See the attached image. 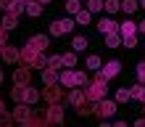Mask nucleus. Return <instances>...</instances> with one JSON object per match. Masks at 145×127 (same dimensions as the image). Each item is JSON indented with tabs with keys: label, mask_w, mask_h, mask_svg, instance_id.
<instances>
[{
	"label": "nucleus",
	"mask_w": 145,
	"mask_h": 127,
	"mask_svg": "<svg viewBox=\"0 0 145 127\" xmlns=\"http://www.w3.org/2000/svg\"><path fill=\"white\" fill-rule=\"evenodd\" d=\"M103 0H87V11H92V13H98V11H103Z\"/></svg>",
	"instance_id": "obj_29"
},
{
	"label": "nucleus",
	"mask_w": 145,
	"mask_h": 127,
	"mask_svg": "<svg viewBox=\"0 0 145 127\" xmlns=\"http://www.w3.org/2000/svg\"><path fill=\"white\" fill-rule=\"evenodd\" d=\"M27 45H32L35 50H40V53H45L48 45H50V37H48V35H35V37H29Z\"/></svg>",
	"instance_id": "obj_11"
},
{
	"label": "nucleus",
	"mask_w": 145,
	"mask_h": 127,
	"mask_svg": "<svg viewBox=\"0 0 145 127\" xmlns=\"http://www.w3.org/2000/svg\"><path fill=\"white\" fill-rule=\"evenodd\" d=\"M45 116H48V124H61L63 122V103H48L45 109Z\"/></svg>",
	"instance_id": "obj_5"
},
{
	"label": "nucleus",
	"mask_w": 145,
	"mask_h": 127,
	"mask_svg": "<svg viewBox=\"0 0 145 127\" xmlns=\"http://www.w3.org/2000/svg\"><path fill=\"white\" fill-rule=\"evenodd\" d=\"M129 93H132V101H142L145 103V85L142 82H137L135 88H129Z\"/></svg>",
	"instance_id": "obj_21"
},
{
	"label": "nucleus",
	"mask_w": 145,
	"mask_h": 127,
	"mask_svg": "<svg viewBox=\"0 0 145 127\" xmlns=\"http://www.w3.org/2000/svg\"><path fill=\"white\" fill-rule=\"evenodd\" d=\"M24 88H27V85H16V88L11 90V98L16 101V103H21V101H24Z\"/></svg>",
	"instance_id": "obj_27"
},
{
	"label": "nucleus",
	"mask_w": 145,
	"mask_h": 127,
	"mask_svg": "<svg viewBox=\"0 0 145 127\" xmlns=\"http://www.w3.org/2000/svg\"><path fill=\"white\" fill-rule=\"evenodd\" d=\"M29 80H32V69H29L27 64L19 66V69L13 72V82H16V85H29Z\"/></svg>",
	"instance_id": "obj_9"
},
{
	"label": "nucleus",
	"mask_w": 145,
	"mask_h": 127,
	"mask_svg": "<svg viewBox=\"0 0 145 127\" xmlns=\"http://www.w3.org/2000/svg\"><path fill=\"white\" fill-rule=\"evenodd\" d=\"M100 66H103V64H100L98 56H90V58H87V69H90V72H100Z\"/></svg>",
	"instance_id": "obj_28"
},
{
	"label": "nucleus",
	"mask_w": 145,
	"mask_h": 127,
	"mask_svg": "<svg viewBox=\"0 0 145 127\" xmlns=\"http://www.w3.org/2000/svg\"><path fill=\"white\" fill-rule=\"evenodd\" d=\"M121 45H127V48H137V35H129V37H124V42Z\"/></svg>",
	"instance_id": "obj_35"
},
{
	"label": "nucleus",
	"mask_w": 145,
	"mask_h": 127,
	"mask_svg": "<svg viewBox=\"0 0 145 127\" xmlns=\"http://www.w3.org/2000/svg\"><path fill=\"white\" fill-rule=\"evenodd\" d=\"M66 11L69 13H79L82 11V0H69V3H66Z\"/></svg>",
	"instance_id": "obj_32"
},
{
	"label": "nucleus",
	"mask_w": 145,
	"mask_h": 127,
	"mask_svg": "<svg viewBox=\"0 0 145 127\" xmlns=\"http://www.w3.org/2000/svg\"><path fill=\"white\" fill-rule=\"evenodd\" d=\"M119 8H121V0H106V11L108 13H116Z\"/></svg>",
	"instance_id": "obj_33"
},
{
	"label": "nucleus",
	"mask_w": 145,
	"mask_h": 127,
	"mask_svg": "<svg viewBox=\"0 0 145 127\" xmlns=\"http://www.w3.org/2000/svg\"><path fill=\"white\" fill-rule=\"evenodd\" d=\"M0 56H3V61H5V64H16V61H21V50H19V48H13V45H5Z\"/></svg>",
	"instance_id": "obj_12"
},
{
	"label": "nucleus",
	"mask_w": 145,
	"mask_h": 127,
	"mask_svg": "<svg viewBox=\"0 0 145 127\" xmlns=\"http://www.w3.org/2000/svg\"><path fill=\"white\" fill-rule=\"evenodd\" d=\"M37 56H40V50H35L32 45H24V48H21V64H27L29 69H32V66H35Z\"/></svg>",
	"instance_id": "obj_8"
},
{
	"label": "nucleus",
	"mask_w": 145,
	"mask_h": 127,
	"mask_svg": "<svg viewBox=\"0 0 145 127\" xmlns=\"http://www.w3.org/2000/svg\"><path fill=\"white\" fill-rule=\"evenodd\" d=\"M124 42L121 32H111V35H106V48H119Z\"/></svg>",
	"instance_id": "obj_20"
},
{
	"label": "nucleus",
	"mask_w": 145,
	"mask_h": 127,
	"mask_svg": "<svg viewBox=\"0 0 145 127\" xmlns=\"http://www.w3.org/2000/svg\"><path fill=\"white\" fill-rule=\"evenodd\" d=\"M87 45H90V42H87V37H84V35H76V37L71 40V50H76V53H79V50H84Z\"/></svg>",
	"instance_id": "obj_22"
},
{
	"label": "nucleus",
	"mask_w": 145,
	"mask_h": 127,
	"mask_svg": "<svg viewBox=\"0 0 145 127\" xmlns=\"http://www.w3.org/2000/svg\"><path fill=\"white\" fill-rule=\"evenodd\" d=\"M137 5H140V0H121V11H124L127 16L137 11Z\"/></svg>",
	"instance_id": "obj_23"
},
{
	"label": "nucleus",
	"mask_w": 145,
	"mask_h": 127,
	"mask_svg": "<svg viewBox=\"0 0 145 127\" xmlns=\"http://www.w3.org/2000/svg\"><path fill=\"white\" fill-rule=\"evenodd\" d=\"M119 32H121V37H129V35H137V21H129L127 19L121 27H119Z\"/></svg>",
	"instance_id": "obj_18"
},
{
	"label": "nucleus",
	"mask_w": 145,
	"mask_h": 127,
	"mask_svg": "<svg viewBox=\"0 0 145 127\" xmlns=\"http://www.w3.org/2000/svg\"><path fill=\"white\" fill-rule=\"evenodd\" d=\"M0 8L11 13H21V11H27V3L24 0H0Z\"/></svg>",
	"instance_id": "obj_10"
},
{
	"label": "nucleus",
	"mask_w": 145,
	"mask_h": 127,
	"mask_svg": "<svg viewBox=\"0 0 145 127\" xmlns=\"http://www.w3.org/2000/svg\"><path fill=\"white\" fill-rule=\"evenodd\" d=\"M142 111H145V106H142Z\"/></svg>",
	"instance_id": "obj_42"
},
{
	"label": "nucleus",
	"mask_w": 145,
	"mask_h": 127,
	"mask_svg": "<svg viewBox=\"0 0 145 127\" xmlns=\"http://www.w3.org/2000/svg\"><path fill=\"white\" fill-rule=\"evenodd\" d=\"M3 114H5V103L0 101V116H3Z\"/></svg>",
	"instance_id": "obj_38"
},
{
	"label": "nucleus",
	"mask_w": 145,
	"mask_h": 127,
	"mask_svg": "<svg viewBox=\"0 0 145 127\" xmlns=\"http://www.w3.org/2000/svg\"><path fill=\"white\" fill-rule=\"evenodd\" d=\"M58 82H61L63 88H79V82H76V72H71V69L61 72V77H58Z\"/></svg>",
	"instance_id": "obj_14"
},
{
	"label": "nucleus",
	"mask_w": 145,
	"mask_h": 127,
	"mask_svg": "<svg viewBox=\"0 0 145 127\" xmlns=\"http://www.w3.org/2000/svg\"><path fill=\"white\" fill-rule=\"evenodd\" d=\"M76 64V50H71V53H63V66H74Z\"/></svg>",
	"instance_id": "obj_34"
},
{
	"label": "nucleus",
	"mask_w": 145,
	"mask_h": 127,
	"mask_svg": "<svg viewBox=\"0 0 145 127\" xmlns=\"http://www.w3.org/2000/svg\"><path fill=\"white\" fill-rule=\"evenodd\" d=\"M76 19H56L53 24H50V35L53 37H61V35H69V32L74 29Z\"/></svg>",
	"instance_id": "obj_2"
},
{
	"label": "nucleus",
	"mask_w": 145,
	"mask_h": 127,
	"mask_svg": "<svg viewBox=\"0 0 145 127\" xmlns=\"http://www.w3.org/2000/svg\"><path fill=\"white\" fill-rule=\"evenodd\" d=\"M3 24H5V29H8V32H11V29H16V27H19V13L5 11V16H3Z\"/></svg>",
	"instance_id": "obj_19"
},
{
	"label": "nucleus",
	"mask_w": 145,
	"mask_h": 127,
	"mask_svg": "<svg viewBox=\"0 0 145 127\" xmlns=\"http://www.w3.org/2000/svg\"><path fill=\"white\" fill-rule=\"evenodd\" d=\"M90 16H92V11H87V8H82L79 13H74V19H76V24H90Z\"/></svg>",
	"instance_id": "obj_26"
},
{
	"label": "nucleus",
	"mask_w": 145,
	"mask_h": 127,
	"mask_svg": "<svg viewBox=\"0 0 145 127\" xmlns=\"http://www.w3.org/2000/svg\"><path fill=\"white\" fill-rule=\"evenodd\" d=\"M66 101H69V103H71L74 109H79V106L84 103V101H87V95H84V90H79V88H71V93H69V98H66Z\"/></svg>",
	"instance_id": "obj_15"
},
{
	"label": "nucleus",
	"mask_w": 145,
	"mask_h": 127,
	"mask_svg": "<svg viewBox=\"0 0 145 127\" xmlns=\"http://www.w3.org/2000/svg\"><path fill=\"white\" fill-rule=\"evenodd\" d=\"M119 27H121V24H116L114 19H100L98 21V29H100V35H111V32H119Z\"/></svg>",
	"instance_id": "obj_13"
},
{
	"label": "nucleus",
	"mask_w": 145,
	"mask_h": 127,
	"mask_svg": "<svg viewBox=\"0 0 145 127\" xmlns=\"http://www.w3.org/2000/svg\"><path fill=\"white\" fill-rule=\"evenodd\" d=\"M140 5H142V8H145V0H140Z\"/></svg>",
	"instance_id": "obj_40"
},
{
	"label": "nucleus",
	"mask_w": 145,
	"mask_h": 127,
	"mask_svg": "<svg viewBox=\"0 0 145 127\" xmlns=\"http://www.w3.org/2000/svg\"><path fill=\"white\" fill-rule=\"evenodd\" d=\"M5 45H8V29H5V24L0 21V53H3Z\"/></svg>",
	"instance_id": "obj_30"
},
{
	"label": "nucleus",
	"mask_w": 145,
	"mask_h": 127,
	"mask_svg": "<svg viewBox=\"0 0 145 127\" xmlns=\"http://www.w3.org/2000/svg\"><path fill=\"white\" fill-rule=\"evenodd\" d=\"M127 101H132L129 88H119V90H116V103H127Z\"/></svg>",
	"instance_id": "obj_24"
},
{
	"label": "nucleus",
	"mask_w": 145,
	"mask_h": 127,
	"mask_svg": "<svg viewBox=\"0 0 145 127\" xmlns=\"http://www.w3.org/2000/svg\"><path fill=\"white\" fill-rule=\"evenodd\" d=\"M119 72H121V64H119V61H108V64L100 66V72H98V74H100L103 80H114Z\"/></svg>",
	"instance_id": "obj_6"
},
{
	"label": "nucleus",
	"mask_w": 145,
	"mask_h": 127,
	"mask_svg": "<svg viewBox=\"0 0 145 127\" xmlns=\"http://www.w3.org/2000/svg\"><path fill=\"white\" fill-rule=\"evenodd\" d=\"M137 82H142V85H145V61H142V64H137Z\"/></svg>",
	"instance_id": "obj_36"
},
{
	"label": "nucleus",
	"mask_w": 145,
	"mask_h": 127,
	"mask_svg": "<svg viewBox=\"0 0 145 127\" xmlns=\"http://www.w3.org/2000/svg\"><path fill=\"white\" fill-rule=\"evenodd\" d=\"M29 116H32V109H29V103H24V101H21V103L13 109V119L19 122V124H27Z\"/></svg>",
	"instance_id": "obj_7"
},
{
	"label": "nucleus",
	"mask_w": 145,
	"mask_h": 127,
	"mask_svg": "<svg viewBox=\"0 0 145 127\" xmlns=\"http://www.w3.org/2000/svg\"><path fill=\"white\" fill-rule=\"evenodd\" d=\"M95 114L100 116V119H111V116L116 114V101H106V98H100L98 103H95Z\"/></svg>",
	"instance_id": "obj_4"
},
{
	"label": "nucleus",
	"mask_w": 145,
	"mask_h": 127,
	"mask_svg": "<svg viewBox=\"0 0 145 127\" xmlns=\"http://www.w3.org/2000/svg\"><path fill=\"white\" fill-rule=\"evenodd\" d=\"M42 98H45L48 103H58V101H63V85L61 82L45 85V88H42Z\"/></svg>",
	"instance_id": "obj_3"
},
{
	"label": "nucleus",
	"mask_w": 145,
	"mask_h": 127,
	"mask_svg": "<svg viewBox=\"0 0 145 127\" xmlns=\"http://www.w3.org/2000/svg\"><path fill=\"white\" fill-rule=\"evenodd\" d=\"M40 3H50V0H40Z\"/></svg>",
	"instance_id": "obj_41"
},
{
	"label": "nucleus",
	"mask_w": 145,
	"mask_h": 127,
	"mask_svg": "<svg viewBox=\"0 0 145 127\" xmlns=\"http://www.w3.org/2000/svg\"><path fill=\"white\" fill-rule=\"evenodd\" d=\"M106 82H108V80H103V77L98 74V77L92 80V82H87V85H84V95H87V101L98 103L100 98H106V90H108V88H106Z\"/></svg>",
	"instance_id": "obj_1"
},
{
	"label": "nucleus",
	"mask_w": 145,
	"mask_h": 127,
	"mask_svg": "<svg viewBox=\"0 0 145 127\" xmlns=\"http://www.w3.org/2000/svg\"><path fill=\"white\" fill-rule=\"evenodd\" d=\"M58 77H61V72L53 69V66H45V69H42V82H45V85H56Z\"/></svg>",
	"instance_id": "obj_16"
},
{
	"label": "nucleus",
	"mask_w": 145,
	"mask_h": 127,
	"mask_svg": "<svg viewBox=\"0 0 145 127\" xmlns=\"http://www.w3.org/2000/svg\"><path fill=\"white\" fill-rule=\"evenodd\" d=\"M3 77H5V74H3V69H0V82H3Z\"/></svg>",
	"instance_id": "obj_39"
},
{
	"label": "nucleus",
	"mask_w": 145,
	"mask_h": 127,
	"mask_svg": "<svg viewBox=\"0 0 145 127\" xmlns=\"http://www.w3.org/2000/svg\"><path fill=\"white\" fill-rule=\"evenodd\" d=\"M137 32H142V35H145V21H137Z\"/></svg>",
	"instance_id": "obj_37"
},
{
	"label": "nucleus",
	"mask_w": 145,
	"mask_h": 127,
	"mask_svg": "<svg viewBox=\"0 0 145 127\" xmlns=\"http://www.w3.org/2000/svg\"><path fill=\"white\" fill-rule=\"evenodd\" d=\"M48 66H53V69H58V72H61V69H63V56H50Z\"/></svg>",
	"instance_id": "obj_31"
},
{
	"label": "nucleus",
	"mask_w": 145,
	"mask_h": 127,
	"mask_svg": "<svg viewBox=\"0 0 145 127\" xmlns=\"http://www.w3.org/2000/svg\"><path fill=\"white\" fill-rule=\"evenodd\" d=\"M37 101H40V90H37V88H29V85H27V88H24V103L35 106Z\"/></svg>",
	"instance_id": "obj_17"
},
{
	"label": "nucleus",
	"mask_w": 145,
	"mask_h": 127,
	"mask_svg": "<svg viewBox=\"0 0 145 127\" xmlns=\"http://www.w3.org/2000/svg\"><path fill=\"white\" fill-rule=\"evenodd\" d=\"M27 13H29V16H40V13H42V3H40V0L27 3Z\"/></svg>",
	"instance_id": "obj_25"
}]
</instances>
